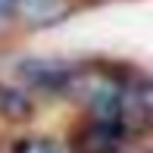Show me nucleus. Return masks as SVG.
I'll use <instances>...</instances> for the list:
<instances>
[{
  "label": "nucleus",
  "instance_id": "obj_3",
  "mask_svg": "<svg viewBox=\"0 0 153 153\" xmlns=\"http://www.w3.org/2000/svg\"><path fill=\"white\" fill-rule=\"evenodd\" d=\"M13 13L28 25H50L69 13V0H16Z\"/></svg>",
  "mask_w": 153,
  "mask_h": 153
},
{
  "label": "nucleus",
  "instance_id": "obj_4",
  "mask_svg": "<svg viewBox=\"0 0 153 153\" xmlns=\"http://www.w3.org/2000/svg\"><path fill=\"white\" fill-rule=\"evenodd\" d=\"M16 153H66L56 141H47V137H28L16 147Z\"/></svg>",
  "mask_w": 153,
  "mask_h": 153
},
{
  "label": "nucleus",
  "instance_id": "obj_5",
  "mask_svg": "<svg viewBox=\"0 0 153 153\" xmlns=\"http://www.w3.org/2000/svg\"><path fill=\"white\" fill-rule=\"evenodd\" d=\"M13 6H16V0H0V22L13 13Z\"/></svg>",
  "mask_w": 153,
  "mask_h": 153
},
{
  "label": "nucleus",
  "instance_id": "obj_2",
  "mask_svg": "<svg viewBox=\"0 0 153 153\" xmlns=\"http://www.w3.org/2000/svg\"><path fill=\"white\" fill-rule=\"evenodd\" d=\"M19 72L31 85L44 88V91H66L72 75H75V69L69 62H59V59H28V62L19 66Z\"/></svg>",
  "mask_w": 153,
  "mask_h": 153
},
{
  "label": "nucleus",
  "instance_id": "obj_1",
  "mask_svg": "<svg viewBox=\"0 0 153 153\" xmlns=\"http://www.w3.org/2000/svg\"><path fill=\"white\" fill-rule=\"evenodd\" d=\"M122 141H125V122L103 119V116H97L91 125H85L81 134L75 137L81 153H113Z\"/></svg>",
  "mask_w": 153,
  "mask_h": 153
}]
</instances>
